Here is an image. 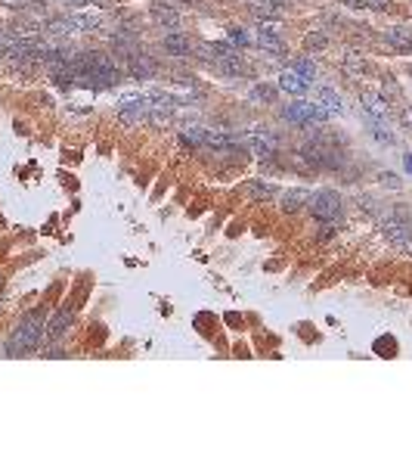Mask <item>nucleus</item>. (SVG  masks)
I'll list each match as a JSON object with an SVG mask.
<instances>
[{
	"label": "nucleus",
	"instance_id": "1",
	"mask_svg": "<svg viewBox=\"0 0 412 466\" xmlns=\"http://www.w3.org/2000/svg\"><path fill=\"white\" fill-rule=\"evenodd\" d=\"M44 311H31V314H25L19 320V327L13 329L10 342H6V351L13 354V358H19V354H28L40 345V339H44Z\"/></svg>",
	"mask_w": 412,
	"mask_h": 466
},
{
	"label": "nucleus",
	"instance_id": "2",
	"mask_svg": "<svg viewBox=\"0 0 412 466\" xmlns=\"http://www.w3.org/2000/svg\"><path fill=\"white\" fill-rule=\"evenodd\" d=\"M279 115H282V122H288V125H298V128H310V125H322V122H329V112L316 103H307V100H298V103H288V106H282L279 109Z\"/></svg>",
	"mask_w": 412,
	"mask_h": 466
},
{
	"label": "nucleus",
	"instance_id": "3",
	"mask_svg": "<svg viewBox=\"0 0 412 466\" xmlns=\"http://www.w3.org/2000/svg\"><path fill=\"white\" fill-rule=\"evenodd\" d=\"M149 106H152V100H149V93H124L121 100H118V106H115V115L121 118L124 125H140L149 118Z\"/></svg>",
	"mask_w": 412,
	"mask_h": 466
},
{
	"label": "nucleus",
	"instance_id": "4",
	"mask_svg": "<svg viewBox=\"0 0 412 466\" xmlns=\"http://www.w3.org/2000/svg\"><path fill=\"white\" fill-rule=\"evenodd\" d=\"M307 208L313 211L316 221H338L341 211H345V199H341L335 190H320L310 196V206Z\"/></svg>",
	"mask_w": 412,
	"mask_h": 466
},
{
	"label": "nucleus",
	"instance_id": "5",
	"mask_svg": "<svg viewBox=\"0 0 412 466\" xmlns=\"http://www.w3.org/2000/svg\"><path fill=\"white\" fill-rule=\"evenodd\" d=\"M239 140L257 159H273L279 152V137L273 131H248V134H239Z\"/></svg>",
	"mask_w": 412,
	"mask_h": 466
},
{
	"label": "nucleus",
	"instance_id": "6",
	"mask_svg": "<svg viewBox=\"0 0 412 466\" xmlns=\"http://www.w3.org/2000/svg\"><path fill=\"white\" fill-rule=\"evenodd\" d=\"M245 4L261 22H279L286 16V0H245Z\"/></svg>",
	"mask_w": 412,
	"mask_h": 466
},
{
	"label": "nucleus",
	"instance_id": "7",
	"mask_svg": "<svg viewBox=\"0 0 412 466\" xmlns=\"http://www.w3.org/2000/svg\"><path fill=\"white\" fill-rule=\"evenodd\" d=\"M254 47H261L264 53H273V56H286V41H282L279 31L261 25V31H254Z\"/></svg>",
	"mask_w": 412,
	"mask_h": 466
},
{
	"label": "nucleus",
	"instance_id": "8",
	"mask_svg": "<svg viewBox=\"0 0 412 466\" xmlns=\"http://www.w3.org/2000/svg\"><path fill=\"white\" fill-rule=\"evenodd\" d=\"M127 59V75H131V78H152V75H156V63H152L149 56L146 53H140V50H131V53L124 56Z\"/></svg>",
	"mask_w": 412,
	"mask_h": 466
},
{
	"label": "nucleus",
	"instance_id": "9",
	"mask_svg": "<svg viewBox=\"0 0 412 466\" xmlns=\"http://www.w3.org/2000/svg\"><path fill=\"white\" fill-rule=\"evenodd\" d=\"M310 84H313V81H307L304 75H298L295 69H291V65L279 72V90L291 93V97H304V93L310 90Z\"/></svg>",
	"mask_w": 412,
	"mask_h": 466
},
{
	"label": "nucleus",
	"instance_id": "10",
	"mask_svg": "<svg viewBox=\"0 0 412 466\" xmlns=\"http://www.w3.org/2000/svg\"><path fill=\"white\" fill-rule=\"evenodd\" d=\"M359 103H363V115H369V118H381V122H388V100H384L381 93L363 90V93H359Z\"/></svg>",
	"mask_w": 412,
	"mask_h": 466
},
{
	"label": "nucleus",
	"instance_id": "11",
	"mask_svg": "<svg viewBox=\"0 0 412 466\" xmlns=\"http://www.w3.org/2000/svg\"><path fill=\"white\" fill-rule=\"evenodd\" d=\"M310 196H313L310 190H286V193H279V208L286 211V215H295V211L310 206Z\"/></svg>",
	"mask_w": 412,
	"mask_h": 466
},
{
	"label": "nucleus",
	"instance_id": "12",
	"mask_svg": "<svg viewBox=\"0 0 412 466\" xmlns=\"http://www.w3.org/2000/svg\"><path fill=\"white\" fill-rule=\"evenodd\" d=\"M72 320H75V311L72 308H63V311H56L53 320L44 327V336L50 339V342H56V339H63L68 333V327H72Z\"/></svg>",
	"mask_w": 412,
	"mask_h": 466
},
{
	"label": "nucleus",
	"instance_id": "13",
	"mask_svg": "<svg viewBox=\"0 0 412 466\" xmlns=\"http://www.w3.org/2000/svg\"><path fill=\"white\" fill-rule=\"evenodd\" d=\"M236 47H229V44H211V41H202V44H195V50L193 53L202 59V63H208V65H214V63H220L223 56H229Z\"/></svg>",
	"mask_w": 412,
	"mask_h": 466
},
{
	"label": "nucleus",
	"instance_id": "14",
	"mask_svg": "<svg viewBox=\"0 0 412 466\" xmlns=\"http://www.w3.org/2000/svg\"><path fill=\"white\" fill-rule=\"evenodd\" d=\"M161 47H165L170 56H190L195 50V44L183 35V31H168V35L161 38Z\"/></svg>",
	"mask_w": 412,
	"mask_h": 466
},
{
	"label": "nucleus",
	"instance_id": "15",
	"mask_svg": "<svg viewBox=\"0 0 412 466\" xmlns=\"http://www.w3.org/2000/svg\"><path fill=\"white\" fill-rule=\"evenodd\" d=\"M384 233H388V240L394 243V245H412V227L406 224V221H400V218H388L384 221Z\"/></svg>",
	"mask_w": 412,
	"mask_h": 466
},
{
	"label": "nucleus",
	"instance_id": "16",
	"mask_svg": "<svg viewBox=\"0 0 412 466\" xmlns=\"http://www.w3.org/2000/svg\"><path fill=\"white\" fill-rule=\"evenodd\" d=\"M152 19H156L158 25H165L168 31H177V28H180V22H183V16H180L177 6L156 4V6H152Z\"/></svg>",
	"mask_w": 412,
	"mask_h": 466
},
{
	"label": "nucleus",
	"instance_id": "17",
	"mask_svg": "<svg viewBox=\"0 0 412 466\" xmlns=\"http://www.w3.org/2000/svg\"><path fill=\"white\" fill-rule=\"evenodd\" d=\"M384 41H388V47L400 50V53H412V31L403 28V25H394V28L384 31Z\"/></svg>",
	"mask_w": 412,
	"mask_h": 466
},
{
	"label": "nucleus",
	"instance_id": "18",
	"mask_svg": "<svg viewBox=\"0 0 412 466\" xmlns=\"http://www.w3.org/2000/svg\"><path fill=\"white\" fill-rule=\"evenodd\" d=\"M313 100H316V103H320L329 115H341V112H345V106H341V97H338V93H335L332 88H316V90H313Z\"/></svg>",
	"mask_w": 412,
	"mask_h": 466
},
{
	"label": "nucleus",
	"instance_id": "19",
	"mask_svg": "<svg viewBox=\"0 0 412 466\" xmlns=\"http://www.w3.org/2000/svg\"><path fill=\"white\" fill-rule=\"evenodd\" d=\"M245 193H248V199H254V202H270V199L279 196V190L273 184H267V181H248Z\"/></svg>",
	"mask_w": 412,
	"mask_h": 466
},
{
	"label": "nucleus",
	"instance_id": "20",
	"mask_svg": "<svg viewBox=\"0 0 412 466\" xmlns=\"http://www.w3.org/2000/svg\"><path fill=\"white\" fill-rule=\"evenodd\" d=\"M227 44L242 50V47H254V35H248V28H239V25H229L227 28Z\"/></svg>",
	"mask_w": 412,
	"mask_h": 466
},
{
	"label": "nucleus",
	"instance_id": "21",
	"mask_svg": "<svg viewBox=\"0 0 412 466\" xmlns=\"http://www.w3.org/2000/svg\"><path fill=\"white\" fill-rule=\"evenodd\" d=\"M276 97H279V88H270V84H257L251 90L254 103H276Z\"/></svg>",
	"mask_w": 412,
	"mask_h": 466
},
{
	"label": "nucleus",
	"instance_id": "22",
	"mask_svg": "<svg viewBox=\"0 0 412 466\" xmlns=\"http://www.w3.org/2000/svg\"><path fill=\"white\" fill-rule=\"evenodd\" d=\"M291 69H295L298 75H304L307 81L316 78V65H313V59H307V56H298L295 63H291Z\"/></svg>",
	"mask_w": 412,
	"mask_h": 466
},
{
	"label": "nucleus",
	"instance_id": "23",
	"mask_svg": "<svg viewBox=\"0 0 412 466\" xmlns=\"http://www.w3.org/2000/svg\"><path fill=\"white\" fill-rule=\"evenodd\" d=\"M345 69H347L350 75L366 72V59H363V56H357V53H347V59H345Z\"/></svg>",
	"mask_w": 412,
	"mask_h": 466
},
{
	"label": "nucleus",
	"instance_id": "24",
	"mask_svg": "<svg viewBox=\"0 0 412 466\" xmlns=\"http://www.w3.org/2000/svg\"><path fill=\"white\" fill-rule=\"evenodd\" d=\"M325 44H329V38H325L322 31H310V35L304 38V47H307V50H322Z\"/></svg>",
	"mask_w": 412,
	"mask_h": 466
},
{
	"label": "nucleus",
	"instance_id": "25",
	"mask_svg": "<svg viewBox=\"0 0 412 466\" xmlns=\"http://www.w3.org/2000/svg\"><path fill=\"white\" fill-rule=\"evenodd\" d=\"M403 162H406V171H412V152H409L406 159H403Z\"/></svg>",
	"mask_w": 412,
	"mask_h": 466
},
{
	"label": "nucleus",
	"instance_id": "26",
	"mask_svg": "<svg viewBox=\"0 0 412 466\" xmlns=\"http://www.w3.org/2000/svg\"><path fill=\"white\" fill-rule=\"evenodd\" d=\"M190 4H195V0H190Z\"/></svg>",
	"mask_w": 412,
	"mask_h": 466
}]
</instances>
